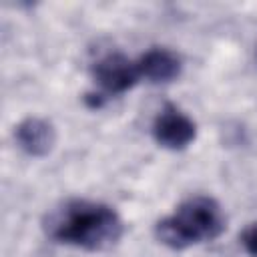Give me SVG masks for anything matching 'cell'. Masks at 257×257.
<instances>
[{
	"label": "cell",
	"instance_id": "cell-7",
	"mask_svg": "<svg viewBox=\"0 0 257 257\" xmlns=\"http://www.w3.org/2000/svg\"><path fill=\"white\" fill-rule=\"evenodd\" d=\"M241 243H243L245 251H247L251 257H257V223H251V225L243 231Z\"/></svg>",
	"mask_w": 257,
	"mask_h": 257
},
{
	"label": "cell",
	"instance_id": "cell-2",
	"mask_svg": "<svg viewBox=\"0 0 257 257\" xmlns=\"http://www.w3.org/2000/svg\"><path fill=\"white\" fill-rule=\"evenodd\" d=\"M227 227L221 205L207 195L183 201L173 215L155 225L157 239L171 249H187L197 243L217 239Z\"/></svg>",
	"mask_w": 257,
	"mask_h": 257
},
{
	"label": "cell",
	"instance_id": "cell-3",
	"mask_svg": "<svg viewBox=\"0 0 257 257\" xmlns=\"http://www.w3.org/2000/svg\"><path fill=\"white\" fill-rule=\"evenodd\" d=\"M195 135H197V124L175 104H165L153 120V137L165 149L171 151L185 149L193 143Z\"/></svg>",
	"mask_w": 257,
	"mask_h": 257
},
{
	"label": "cell",
	"instance_id": "cell-1",
	"mask_svg": "<svg viewBox=\"0 0 257 257\" xmlns=\"http://www.w3.org/2000/svg\"><path fill=\"white\" fill-rule=\"evenodd\" d=\"M44 231L56 243L104 251L120 241L124 225L118 213L104 203L70 199L46 215Z\"/></svg>",
	"mask_w": 257,
	"mask_h": 257
},
{
	"label": "cell",
	"instance_id": "cell-4",
	"mask_svg": "<svg viewBox=\"0 0 257 257\" xmlns=\"http://www.w3.org/2000/svg\"><path fill=\"white\" fill-rule=\"evenodd\" d=\"M92 76L96 84L108 94H122L141 78L137 62L128 60L120 52H110L98 58L92 66Z\"/></svg>",
	"mask_w": 257,
	"mask_h": 257
},
{
	"label": "cell",
	"instance_id": "cell-5",
	"mask_svg": "<svg viewBox=\"0 0 257 257\" xmlns=\"http://www.w3.org/2000/svg\"><path fill=\"white\" fill-rule=\"evenodd\" d=\"M16 145L30 157H44L56 143V131L50 120L28 116L14 128Z\"/></svg>",
	"mask_w": 257,
	"mask_h": 257
},
{
	"label": "cell",
	"instance_id": "cell-6",
	"mask_svg": "<svg viewBox=\"0 0 257 257\" xmlns=\"http://www.w3.org/2000/svg\"><path fill=\"white\" fill-rule=\"evenodd\" d=\"M137 68L149 82H171L181 74V58L169 48L155 46L137 60Z\"/></svg>",
	"mask_w": 257,
	"mask_h": 257
}]
</instances>
